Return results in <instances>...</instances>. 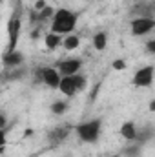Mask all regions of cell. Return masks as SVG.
Wrapping results in <instances>:
<instances>
[{"mask_svg":"<svg viewBox=\"0 0 155 157\" xmlns=\"http://www.w3.org/2000/svg\"><path fill=\"white\" fill-rule=\"evenodd\" d=\"M153 78H155V66L148 64V66H142L135 71V75L131 78V84L135 88H150L153 84Z\"/></svg>","mask_w":155,"mask_h":157,"instance_id":"cell-5","label":"cell"},{"mask_svg":"<svg viewBox=\"0 0 155 157\" xmlns=\"http://www.w3.org/2000/svg\"><path fill=\"white\" fill-rule=\"evenodd\" d=\"M108 46V33L106 31H99L93 35V48L97 51H104Z\"/></svg>","mask_w":155,"mask_h":157,"instance_id":"cell-17","label":"cell"},{"mask_svg":"<svg viewBox=\"0 0 155 157\" xmlns=\"http://www.w3.org/2000/svg\"><path fill=\"white\" fill-rule=\"evenodd\" d=\"M7 133H9V128L0 130V154H4V148H6V143H7Z\"/></svg>","mask_w":155,"mask_h":157,"instance_id":"cell-22","label":"cell"},{"mask_svg":"<svg viewBox=\"0 0 155 157\" xmlns=\"http://www.w3.org/2000/svg\"><path fill=\"white\" fill-rule=\"evenodd\" d=\"M73 78H75V84H77V91H84L88 88V77L86 75L77 73V75H73Z\"/></svg>","mask_w":155,"mask_h":157,"instance_id":"cell-21","label":"cell"},{"mask_svg":"<svg viewBox=\"0 0 155 157\" xmlns=\"http://www.w3.org/2000/svg\"><path fill=\"white\" fill-rule=\"evenodd\" d=\"M146 51H148L150 55H155V39H150L146 42Z\"/></svg>","mask_w":155,"mask_h":157,"instance_id":"cell-27","label":"cell"},{"mask_svg":"<svg viewBox=\"0 0 155 157\" xmlns=\"http://www.w3.org/2000/svg\"><path fill=\"white\" fill-rule=\"evenodd\" d=\"M60 73L57 71V68L53 66H42V84L47 86L49 90H59V82H60Z\"/></svg>","mask_w":155,"mask_h":157,"instance_id":"cell-10","label":"cell"},{"mask_svg":"<svg viewBox=\"0 0 155 157\" xmlns=\"http://www.w3.org/2000/svg\"><path fill=\"white\" fill-rule=\"evenodd\" d=\"M46 6H47V4H46V0H37V2L33 4V9H35V11H40V9H44Z\"/></svg>","mask_w":155,"mask_h":157,"instance_id":"cell-29","label":"cell"},{"mask_svg":"<svg viewBox=\"0 0 155 157\" xmlns=\"http://www.w3.org/2000/svg\"><path fill=\"white\" fill-rule=\"evenodd\" d=\"M68 110H70V102L64 101V99L55 101V102H51V106H49V112H51L53 115H57V117H62L64 113H68Z\"/></svg>","mask_w":155,"mask_h":157,"instance_id":"cell-16","label":"cell"},{"mask_svg":"<svg viewBox=\"0 0 155 157\" xmlns=\"http://www.w3.org/2000/svg\"><path fill=\"white\" fill-rule=\"evenodd\" d=\"M0 82H2V77H0Z\"/></svg>","mask_w":155,"mask_h":157,"instance_id":"cell-34","label":"cell"},{"mask_svg":"<svg viewBox=\"0 0 155 157\" xmlns=\"http://www.w3.org/2000/svg\"><path fill=\"white\" fill-rule=\"evenodd\" d=\"M155 28V18H133L130 22V31L133 37H142L153 31Z\"/></svg>","mask_w":155,"mask_h":157,"instance_id":"cell-7","label":"cell"},{"mask_svg":"<svg viewBox=\"0 0 155 157\" xmlns=\"http://www.w3.org/2000/svg\"><path fill=\"white\" fill-rule=\"evenodd\" d=\"M9 121L6 117V113L4 112H0V130H4V128H9V124H7Z\"/></svg>","mask_w":155,"mask_h":157,"instance_id":"cell-28","label":"cell"},{"mask_svg":"<svg viewBox=\"0 0 155 157\" xmlns=\"http://www.w3.org/2000/svg\"><path fill=\"white\" fill-rule=\"evenodd\" d=\"M66 51H73V49H77L78 46H80V39H78L77 35H66L64 39H62V44H60Z\"/></svg>","mask_w":155,"mask_h":157,"instance_id":"cell-18","label":"cell"},{"mask_svg":"<svg viewBox=\"0 0 155 157\" xmlns=\"http://www.w3.org/2000/svg\"><path fill=\"white\" fill-rule=\"evenodd\" d=\"M22 64H26V55H24L22 51H18V49L9 51V53L4 51V55H2V66H4V70L18 68V66H22Z\"/></svg>","mask_w":155,"mask_h":157,"instance_id":"cell-9","label":"cell"},{"mask_svg":"<svg viewBox=\"0 0 155 157\" xmlns=\"http://www.w3.org/2000/svg\"><path fill=\"white\" fill-rule=\"evenodd\" d=\"M71 132H73V126H71V124H59V126H55L53 130H49V132L46 133L47 146H49V148L60 146L62 143L68 141V137L71 135Z\"/></svg>","mask_w":155,"mask_h":157,"instance_id":"cell-4","label":"cell"},{"mask_svg":"<svg viewBox=\"0 0 155 157\" xmlns=\"http://www.w3.org/2000/svg\"><path fill=\"white\" fill-rule=\"evenodd\" d=\"M110 157H120V154H115V155H110Z\"/></svg>","mask_w":155,"mask_h":157,"instance_id":"cell-32","label":"cell"},{"mask_svg":"<svg viewBox=\"0 0 155 157\" xmlns=\"http://www.w3.org/2000/svg\"><path fill=\"white\" fill-rule=\"evenodd\" d=\"M60 44H62V35H57V33H51V31L44 35V46H46L47 51L57 49Z\"/></svg>","mask_w":155,"mask_h":157,"instance_id":"cell-15","label":"cell"},{"mask_svg":"<svg viewBox=\"0 0 155 157\" xmlns=\"http://www.w3.org/2000/svg\"><path fill=\"white\" fill-rule=\"evenodd\" d=\"M80 68H82V60L80 59H64V60H59L57 62V71L60 73V77H71V75H77L80 73Z\"/></svg>","mask_w":155,"mask_h":157,"instance_id":"cell-6","label":"cell"},{"mask_svg":"<svg viewBox=\"0 0 155 157\" xmlns=\"http://www.w3.org/2000/svg\"><path fill=\"white\" fill-rule=\"evenodd\" d=\"M150 112H155V101H150Z\"/></svg>","mask_w":155,"mask_h":157,"instance_id":"cell-31","label":"cell"},{"mask_svg":"<svg viewBox=\"0 0 155 157\" xmlns=\"http://www.w3.org/2000/svg\"><path fill=\"white\" fill-rule=\"evenodd\" d=\"M130 13L133 18H153V2L152 0H137Z\"/></svg>","mask_w":155,"mask_h":157,"instance_id":"cell-8","label":"cell"},{"mask_svg":"<svg viewBox=\"0 0 155 157\" xmlns=\"http://www.w3.org/2000/svg\"><path fill=\"white\" fill-rule=\"evenodd\" d=\"M22 20H24V6L20 4V0H17V4L13 6V11L9 15L7 20V46H6V53L15 51L18 46V39H20V29H22Z\"/></svg>","mask_w":155,"mask_h":157,"instance_id":"cell-2","label":"cell"},{"mask_svg":"<svg viewBox=\"0 0 155 157\" xmlns=\"http://www.w3.org/2000/svg\"><path fill=\"white\" fill-rule=\"evenodd\" d=\"M155 137V128L153 124H146V126H141V128H137V135H135V141L133 143H137L139 146H146L148 143H152Z\"/></svg>","mask_w":155,"mask_h":157,"instance_id":"cell-12","label":"cell"},{"mask_svg":"<svg viewBox=\"0 0 155 157\" xmlns=\"http://www.w3.org/2000/svg\"><path fill=\"white\" fill-rule=\"evenodd\" d=\"M119 133H120V137L126 139L128 143H133V141H135V135H137V124H135L133 121H126V122L120 124Z\"/></svg>","mask_w":155,"mask_h":157,"instance_id":"cell-14","label":"cell"},{"mask_svg":"<svg viewBox=\"0 0 155 157\" xmlns=\"http://www.w3.org/2000/svg\"><path fill=\"white\" fill-rule=\"evenodd\" d=\"M120 155H124V157H141L142 155V146H139L137 143H131L130 146H126V148L122 150Z\"/></svg>","mask_w":155,"mask_h":157,"instance_id":"cell-20","label":"cell"},{"mask_svg":"<svg viewBox=\"0 0 155 157\" xmlns=\"http://www.w3.org/2000/svg\"><path fill=\"white\" fill-rule=\"evenodd\" d=\"M53 13H55V9H53L51 6H46L44 9H40V11H39V24H40V26L49 24V22H51V18H53Z\"/></svg>","mask_w":155,"mask_h":157,"instance_id":"cell-19","label":"cell"},{"mask_svg":"<svg viewBox=\"0 0 155 157\" xmlns=\"http://www.w3.org/2000/svg\"><path fill=\"white\" fill-rule=\"evenodd\" d=\"M59 90H60V93H62L64 97H68V99L75 97L78 91H77V84H75L73 75H71V77H62L60 78V82H59Z\"/></svg>","mask_w":155,"mask_h":157,"instance_id":"cell-13","label":"cell"},{"mask_svg":"<svg viewBox=\"0 0 155 157\" xmlns=\"http://www.w3.org/2000/svg\"><path fill=\"white\" fill-rule=\"evenodd\" d=\"M2 2H4V0H0V4H2Z\"/></svg>","mask_w":155,"mask_h":157,"instance_id":"cell-33","label":"cell"},{"mask_svg":"<svg viewBox=\"0 0 155 157\" xmlns=\"http://www.w3.org/2000/svg\"><path fill=\"white\" fill-rule=\"evenodd\" d=\"M126 66H128V64H126V60H124V59H115V60L112 62V68H113V70H117V71L126 70Z\"/></svg>","mask_w":155,"mask_h":157,"instance_id":"cell-23","label":"cell"},{"mask_svg":"<svg viewBox=\"0 0 155 157\" xmlns=\"http://www.w3.org/2000/svg\"><path fill=\"white\" fill-rule=\"evenodd\" d=\"M29 24H31L33 28L39 26V11H35V9L29 11Z\"/></svg>","mask_w":155,"mask_h":157,"instance_id":"cell-25","label":"cell"},{"mask_svg":"<svg viewBox=\"0 0 155 157\" xmlns=\"http://www.w3.org/2000/svg\"><path fill=\"white\" fill-rule=\"evenodd\" d=\"M42 28H44V26H35V28H33V31H31V35H29V39L31 40H39L40 37H42V35H44V29H42Z\"/></svg>","mask_w":155,"mask_h":157,"instance_id":"cell-24","label":"cell"},{"mask_svg":"<svg viewBox=\"0 0 155 157\" xmlns=\"http://www.w3.org/2000/svg\"><path fill=\"white\" fill-rule=\"evenodd\" d=\"M28 75H29V70H28L26 64H22V66H18V68L4 70V73H2L0 77H2V80H6V82H18V80H22V78H26Z\"/></svg>","mask_w":155,"mask_h":157,"instance_id":"cell-11","label":"cell"},{"mask_svg":"<svg viewBox=\"0 0 155 157\" xmlns=\"http://www.w3.org/2000/svg\"><path fill=\"white\" fill-rule=\"evenodd\" d=\"M33 84H42V68L33 70Z\"/></svg>","mask_w":155,"mask_h":157,"instance_id":"cell-26","label":"cell"},{"mask_svg":"<svg viewBox=\"0 0 155 157\" xmlns=\"http://www.w3.org/2000/svg\"><path fill=\"white\" fill-rule=\"evenodd\" d=\"M78 17H80V11L66 9V7L55 9L53 18L49 22L51 33H57V35H70V33H73L75 28H77Z\"/></svg>","mask_w":155,"mask_h":157,"instance_id":"cell-1","label":"cell"},{"mask_svg":"<svg viewBox=\"0 0 155 157\" xmlns=\"http://www.w3.org/2000/svg\"><path fill=\"white\" fill-rule=\"evenodd\" d=\"M73 132L77 133L80 143L95 144L100 139V133H102V119H91V121L80 122L77 126H73Z\"/></svg>","mask_w":155,"mask_h":157,"instance_id":"cell-3","label":"cell"},{"mask_svg":"<svg viewBox=\"0 0 155 157\" xmlns=\"http://www.w3.org/2000/svg\"><path fill=\"white\" fill-rule=\"evenodd\" d=\"M99 90H100V84H97V86L93 88V91H91V97H89V101H91V102L97 99V95H99Z\"/></svg>","mask_w":155,"mask_h":157,"instance_id":"cell-30","label":"cell"}]
</instances>
